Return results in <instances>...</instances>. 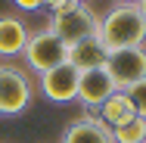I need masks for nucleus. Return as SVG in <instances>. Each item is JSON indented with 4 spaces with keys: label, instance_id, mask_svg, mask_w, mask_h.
<instances>
[{
    "label": "nucleus",
    "instance_id": "obj_6",
    "mask_svg": "<svg viewBox=\"0 0 146 143\" xmlns=\"http://www.w3.org/2000/svg\"><path fill=\"white\" fill-rule=\"evenodd\" d=\"M78 78H81V72H78L72 62H62V65H56V69L37 75V87H40L44 100L62 106V103L78 100Z\"/></svg>",
    "mask_w": 146,
    "mask_h": 143
},
{
    "label": "nucleus",
    "instance_id": "obj_4",
    "mask_svg": "<svg viewBox=\"0 0 146 143\" xmlns=\"http://www.w3.org/2000/svg\"><path fill=\"white\" fill-rule=\"evenodd\" d=\"M22 56H25V65H28L31 72L44 75V72L56 69L62 62H68V47H65L50 28H40V31H34L28 37Z\"/></svg>",
    "mask_w": 146,
    "mask_h": 143
},
{
    "label": "nucleus",
    "instance_id": "obj_12",
    "mask_svg": "<svg viewBox=\"0 0 146 143\" xmlns=\"http://www.w3.org/2000/svg\"><path fill=\"white\" fill-rule=\"evenodd\" d=\"M112 140L115 143H146V118L134 115L131 121L112 128Z\"/></svg>",
    "mask_w": 146,
    "mask_h": 143
},
{
    "label": "nucleus",
    "instance_id": "obj_5",
    "mask_svg": "<svg viewBox=\"0 0 146 143\" xmlns=\"http://www.w3.org/2000/svg\"><path fill=\"white\" fill-rule=\"evenodd\" d=\"M106 72L112 75L118 90H127L137 81H146V47H127V50H109Z\"/></svg>",
    "mask_w": 146,
    "mask_h": 143
},
{
    "label": "nucleus",
    "instance_id": "obj_16",
    "mask_svg": "<svg viewBox=\"0 0 146 143\" xmlns=\"http://www.w3.org/2000/svg\"><path fill=\"white\" fill-rule=\"evenodd\" d=\"M118 3H137V0H118Z\"/></svg>",
    "mask_w": 146,
    "mask_h": 143
},
{
    "label": "nucleus",
    "instance_id": "obj_9",
    "mask_svg": "<svg viewBox=\"0 0 146 143\" xmlns=\"http://www.w3.org/2000/svg\"><path fill=\"white\" fill-rule=\"evenodd\" d=\"M106 56H109V50H106V44L100 41V34H90V37H84V41H78V44L68 47V62H72L78 72L103 69V65H106Z\"/></svg>",
    "mask_w": 146,
    "mask_h": 143
},
{
    "label": "nucleus",
    "instance_id": "obj_1",
    "mask_svg": "<svg viewBox=\"0 0 146 143\" xmlns=\"http://www.w3.org/2000/svg\"><path fill=\"white\" fill-rule=\"evenodd\" d=\"M100 41L106 50H127V47H146V22L137 3H115L100 19Z\"/></svg>",
    "mask_w": 146,
    "mask_h": 143
},
{
    "label": "nucleus",
    "instance_id": "obj_2",
    "mask_svg": "<svg viewBox=\"0 0 146 143\" xmlns=\"http://www.w3.org/2000/svg\"><path fill=\"white\" fill-rule=\"evenodd\" d=\"M34 87L22 65L0 62V118H16L31 106Z\"/></svg>",
    "mask_w": 146,
    "mask_h": 143
},
{
    "label": "nucleus",
    "instance_id": "obj_14",
    "mask_svg": "<svg viewBox=\"0 0 146 143\" xmlns=\"http://www.w3.org/2000/svg\"><path fill=\"white\" fill-rule=\"evenodd\" d=\"M19 9H25V13H34V9H40L44 6V0H13Z\"/></svg>",
    "mask_w": 146,
    "mask_h": 143
},
{
    "label": "nucleus",
    "instance_id": "obj_3",
    "mask_svg": "<svg viewBox=\"0 0 146 143\" xmlns=\"http://www.w3.org/2000/svg\"><path fill=\"white\" fill-rule=\"evenodd\" d=\"M47 28L53 31L65 47H72V44L84 41V37H90V34H96V31H100V19H96V13L90 9L87 3H78L75 9L50 13Z\"/></svg>",
    "mask_w": 146,
    "mask_h": 143
},
{
    "label": "nucleus",
    "instance_id": "obj_15",
    "mask_svg": "<svg viewBox=\"0 0 146 143\" xmlns=\"http://www.w3.org/2000/svg\"><path fill=\"white\" fill-rule=\"evenodd\" d=\"M137 9H140V16H143V22H146V0H137Z\"/></svg>",
    "mask_w": 146,
    "mask_h": 143
},
{
    "label": "nucleus",
    "instance_id": "obj_17",
    "mask_svg": "<svg viewBox=\"0 0 146 143\" xmlns=\"http://www.w3.org/2000/svg\"><path fill=\"white\" fill-rule=\"evenodd\" d=\"M81 3H87V0H81Z\"/></svg>",
    "mask_w": 146,
    "mask_h": 143
},
{
    "label": "nucleus",
    "instance_id": "obj_13",
    "mask_svg": "<svg viewBox=\"0 0 146 143\" xmlns=\"http://www.w3.org/2000/svg\"><path fill=\"white\" fill-rule=\"evenodd\" d=\"M124 93H127V100H131L134 112L140 115V118H146V81H137L134 87H127Z\"/></svg>",
    "mask_w": 146,
    "mask_h": 143
},
{
    "label": "nucleus",
    "instance_id": "obj_11",
    "mask_svg": "<svg viewBox=\"0 0 146 143\" xmlns=\"http://www.w3.org/2000/svg\"><path fill=\"white\" fill-rule=\"evenodd\" d=\"M93 115H96V118H100V121L112 131V128H118V124L131 121L137 112H134V106H131L127 93H124V90H115V93H112V96H109V100H106V103H103Z\"/></svg>",
    "mask_w": 146,
    "mask_h": 143
},
{
    "label": "nucleus",
    "instance_id": "obj_7",
    "mask_svg": "<svg viewBox=\"0 0 146 143\" xmlns=\"http://www.w3.org/2000/svg\"><path fill=\"white\" fill-rule=\"evenodd\" d=\"M115 90L118 87L112 81V75L106 72V65L103 69H90V72H81V78H78V103L87 112H96Z\"/></svg>",
    "mask_w": 146,
    "mask_h": 143
},
{
    "label": "nucleus",
    "instance_id": "obj_10",
    "mask_svg": "<svg viewBox=\"0 0 146 143\" xmlns=\"http://www.w3.org/2000/svg\"><path fill=\"white\" fill-rule=\"evenodd\" d=\"M31 31L19 16H0V59L22 56Z\"/></svg>",
    "mask_w": 146,
    "mask_h": 143
},
{
    "label": "nucleus",
    "instance_id": "obj_8",
    "mask_svg": "<svg viewBox=\"0 0 146 143\" xmlns=\"http://www.w3.org/2000/svg\"><path fill=\"white\" fill-rule=\"evenodd\" d=\"M59 143H115V140H112V131L93 112H84L81 118H75V121L65 124Z\"/></svg>",
    "mask_w": 146,
    "mask_h": 143
}]
</instances>
